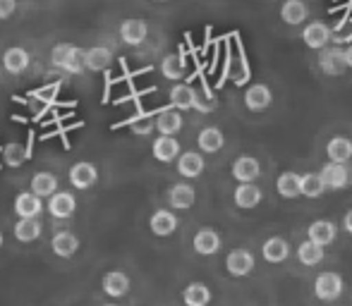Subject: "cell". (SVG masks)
<instances>
[{
	"instance_id": "cell-1",
	"label": "cell",
	"mask_w": 352,
	"mask_h": 306,
	"mask_svg": "<svg viewBox=\"0 0 352 306\" xmlns=\"http://www.w3.org/2000/svg\"><path fill=\"white\" fill-rule=\"evenodd\" d=\"M51 62L58 70H65L70 75H82L84 72V51L72 43H58L51 51Z\"/></svg>"
},
{
	"instance_id": "cell-2",
	"label": "cell",
	"mask_w": 352,
	"mask_h": 306,
	"mask_svg": "<svg viewBox=\"0 0 352 306\" xmlns=\"http://www.w3.org/2000/svg\"><path fill=\"white\" fill-rule=\"evenodd\" d=\"M343 287H345L343 278H340L338 273H333V270L319 273L314 280V294L321 302H336V299L343 294Z\"/></svg>"
},
{
	"instance_id": "cell-3",
	"label": "cell",
	"mask_w": 352,
	"mask_h": 306,
	"mask_svg": "<svg viewBox=\"0 0 352 306\" xmlns=\"http://www.w3.org/2000/svg\"><path fill=\"white\" fill-rule=\"evenodd\" d=\"M319 177H321V182H324L326 189L338 191V189H345V187L352 182V170L348 165H343V163H331L329 161L324 167H321Z\"/></svg>"
},
{
	"instance_id": "cell-4",
	"label": "cell",
	"mask_w": 352,
	"mask_h": 306,
	"mask_svg": "<svg viewBox=\"0 0 352 306\" xmlns=\"http://www.w3.org/2000/svg\"><path fill=\"white\" fill-rule=\"evenodd\" d=\"M302 41H305V46L311 48V51H324V48H329V43H331L329 24L309 22L305 29H302Z\"/></svg>"
},
{
	"instance_id": "cell-5",
	"label": "cell",
	"mask_w": 352,
	"mask_h": 306,
	"mask_svg": "<svg viewBox=\"0 0 352 306\" xmlns=\"http://www.w3.org/2000/svg\"><path fill=\"white\" fill-rule=\"evenodd\" d=\"M96 182H98V170H96L94 163L79 161L70 167V185L74 187V189H79V191L91 189Z\"/></svg>"
},
{
	"instance_id": "cell-6",
	"label": "cell",
	"mask_w": 352,
	"mask_h": 306,
	"mask_svg": "<svg viewBox=\"0 0 352 306\" xmlns=\"http://www.w3.org/2000/svg\"><path fill=\"white\" fill-rule=\"evenodd\" d=\"M254 266H256L254 256H252L247 249L230 251V254H228V259H226V268H228V273H230L232 278H247V275L254 270Z\"/></svg>"
},
{
	"instance_id": "cell-7",
	"label": "cell",
	"mask_w": 352,
	"mask_h": 306,
	"mask_svg": "<svg viewBox=\"0 0 352 306\" xmlns=\"http://www.w3.org/2000/svg\"><path fill=\"white\" fill-rule=\"evenodd\" d=\"M77 211V199H74L72 191H56V194L48 199V213L58 220H67Z\"/></svg>"
},
{
	"instance_id": "cell-8",
	"label": "cell",
	"mask_w": 352,
	"mask_h": 306,
	"mask_svg": "<svg viewBox=\"0 0 352 306\" xmlns=\"http://www.w3.org/2000/svg\"><path fill=\"white\" fill-rule=\"evenodd\" d=\"M319 67L324 75L329 77H340L348 65H345V56H343V48L333 46V48H324L319 56Z\"/></svg>"
},
{
	"instance_id": "cell-9",
	"label": "cell",
	"mask_w": 352,
	"mask_h": 306,
	"mask_svg": "<svg viewBox=\"0 0 352 306\" xmlns=\"http://www.w3.org/2000/svg\"><path fill=\"white\" fill-rule=\"evenodd\" d=\"M259 175H261V163L256 158L240 156L232 163V177L237 180V185H252Z\"/></svg>"
},
{
	"instance_id": "cell-10",
	"label": "cell",
	"mask_w": 352,
	"mask_h": 306,
	"mask_svg": "<svg viewBox=\"0 0 352 306\" xmlns=\"http://www.w3.org/2000/svg\"><path fill=\"white\" fill-rule=\"evenodd\" d=\"M195 201H197V191H195V187L187 185V182L173 185L170 189H168V204H170V209L187 211L195 206Z\"/></svg>"
},
{
	"instance_id": "cell-11",
	"label": "cell",
	"mask_w": 352,
	"mask_h": 306,
	"mask_svg": "<svg viewBox=\"0 0 352 306\" xmlns=\"http://www.w3.org/2000/svg\"><path fill=\"white\" fill-rule=\"evenodd\" d=\"M130 285H132L130 275L122 273V270H111V273H106V275H103V280H101L103 292H106L108 297H113V299L125 297V294L130 292Z\"/></svg>"
},
{
	"instance_id": "cell-12",
	"label": "cell",
	"mask_w": 352,
	"mask_h": 306,
	"mask_svg": "<svg viewBox=\"0 0 352 306\" xmlns=\"http://www.w3.org/2000/svg\"><path fill=\"white\" fill-rule=\"evenodd\" d=\"M274 103V93L266 84H252L245 91V106L250 108L252 113H261Z\"/></svg>"
},
{
	"instance_id": "cell-13",
	"label": "cell",
	"mask_w": 352,
	"mask_h": 306,
	"mask_svg": "<svg viewBox=\"0 0 352 306\" xmlns=\"http://www.w3.org/2000/svg\"><path fill=\"white\" fill-rule=\"evenodd\" d=\"M261 199H264V191H261L254 182H252V185H237L235 194H232L235 206H237V209H242V211L256 209V206L261 204Z\"/></svg>"
},
{
	"instance_id": "cell-14",
	"label": "cell",
	"mask_w": 352,
	"mask_h": 306,
	"mask_svg": "<svg viewBox=\"0 0 352 306\" xmlns=\"http://www.w3.org/2000/svg\"><path fill=\"white\" fill-rule=\"evenodd\" d=\"M177 172L185 180H195L204 172V156L197 151H185L177 156Z\"/></svg>"
},
{
	"instance_id": "cell-15",
	"label": "cell",
	"mask_w": 352,
	"mask_h": 306,
	"mask_svg": "<svg viewBox=\"0 0 352 306\" xmlns=\"http://www.w3.org/2000/svg\"><path fill=\"white\" fill-rule=\"evenodd\" d=\"M113 65V53L106 46H94L84 51V70L91 72H106Z\"/></svg>"
},
{
	"instance_id": "cell-16",
	"label": "cell",
	"mask_w": 352,
	"mask_h": 306,
	"mask_svg": "<svg viewBox=\"0 0 352 306\" xmlns=\"http://www.w3.org/2000/svg\"><path fill=\"white\" fill-rule=\"evenodd\" d=\"M14 213L22 218H38L43 213V201L38 196H34L32 191H22L14 199Z\"/></svg>"
},
{
	"instance_id": "cell-17",
	"label": "cell",
	"mask_w": 352,
	"mask_h": 306,
	"mask_svg": "<svg viewBox=\"0 0 352 306\" xmlns=\"http://www.w3.org/2000/svg\"><path fill=\"white\" fill-rule=\"evenodd\" d=\"M146 36H148V27L144 19H125L120 24V38L127 46H142Z\"/></svg>"
},
{
	"instance_id": "cell-18",
	"label": "cell",
	"mask_w": 352,
	"mask_h": 306,
	"mask_svg": "<svg viewBox=\"0 0 352 306\" xmlns=\"http://www.w3.org/2000/svg\"><path fill=\"white\" fill-rule=\"evenodd\" d=\"M195 251L199 256H213L218 254V249H221V235H218L213 228H201L199 232L195 235Z\"/></svg>"
},
{
	"instance_id": "cell-19",
	"label": "cell",
	"mask_w": 352,
	"mask_h": 306,
	"mask_svg": "<svg viewBox=\"0 0 352 306\" xmlns=\"http://www.w3.org/2000/svg\"><path fill=\"white\" fill-rule=\"evenodd\" d=\"M148 228L156 237H170L173 232L177 230V215L173 213V211H156V213L151 215V220H148Z\"/></svg>"
},
{
	"instance_id": "cell-20",
	"label": "cell",
	"mask_w": 352,
	"mask_h": 306,
	"mask_svg": "<svg viewBox=\"0 0 352 306\" xmlns=\"http://www.w3.org/2000/svg\"><path fill=\"white\" fill-rule=\"evenodd\" d=\"M151 151L158 163H173V161H177V156L182 153L180 141H177L175 137H158V139L153 141Z\"/></svg>"
},
{
	"instance_id": "cell-21",
	"label": "cell",
	"mask_w": 352,
	"mask_h": 306,
	"mask_svg": "<svg viewBox=\"0 0 352 306\" xmlns=\"http://www.w3.org/2000/svg\"><path fill=\"white\" fill-rule=\"evenodd\" d=\"M51 249H53V254L60 256V259H72L79 251V237L74 235V232H58L51 239Z\"/></svg>"
},
{
	"instance_id": "cell-22",
	"label": "cell",
	"mask_w": 352,
	"mask_h": 306,
	"mask_svg": "<svg viewBox=\"0 0 352 306\" xmlns=\"http://www.w3.org/2000/svg\"><path fill=\"white\" fill-rule=\"evenodd\" d=\"M32 194L38 196V199H51L53 194L58 191V177L53 175V172H36V175L32 177Z\"/></svg>"
},
{
	"instance_id": "cell-23",
	"label": "cell",
	"mask_w": 352,
	"mask_h": 306,
	"mask_svg": "<svg viewBox=\"0 0 352 306\" xmlns=\"http://www.w3.org/2000/svg\"><path fill=\"white\" fill-rule=\"evenodd\" d=\"M307 17H309V8L305 5V0H285L280 5V19L290 27H300Z\"/></svg>"
},
{
	"instance_id": "cell-24",
	"label": "cell",
	"mask_w": 352,
	"mask_h": 306,
	"mask_svg": "<svg viewBox=\"0 0 352 306\" xmlns=\"http://www.w3.org/2000/svg\"><path fill=\"white\" fill-rule=\"evenodd\" d=\"M3 67L10 75H22L29 67V53L22 46H12L3 53Z\"/></svg>"
},
{
	"instance_id": "cell-25",
	"label": "cell",
	"mask_w": 352,
	"mask_h": 306,
	"mask_svg": "<svg viewBox=\"0 0 352 306\" xmlns=\"http://www.w3.org/2000/svg\"><path fill=\"white\" fill-rule=\"evenodd\" d=\"M170 103H173V110H192L197 103V91L190 86V84H175L170 89Z\"/></svg>"
},
{
	"instance_id": "cell-26",
	"label": "cell",
	"mask_w": 352,
	"mask_h": 306,
	"mask_svg": "<svg viewBox=\"0 0 352 306\" xmlns=\"http://www.w3.org/2000/svg\"><path fill=\"white\" fill-rule=\"evenodd\" d=\"M261 254L269 263H283V261L290 256V244L283 237H269L261 246Z\"/></svg>"
},
{
	"instance_id": "cell-27",
	"label": "cell",
	"mask_w": 352,
	"mask_h": 306,
	"mask_svg": "<svg viewBox=\"0 0 352 306\" xmlns=\"http://www.w3.org/2000/svg\"><path fill=\"white\" fill-rule=\"evenodd\" d=\"M185 306H209L211 304V290L206 283H190L182 292Z\"/></svg>"
},
{
	"instance_id": "cell-28",
	"label": "cell",
	"mask_w": 352,
	"mask_h": 306,
	"mask_svg": "<svg viewBox=\"0 0 352 306\" xmlns=\"http://www.w3.org/2000/svg\"><path fill=\"white\" fill-rule=\"evenodd\" d=\"M153 127H156L161 137H173L182 130V115L177 110H163L161 115L153 120Z\"/></svg>"
},
{
	"instance_id": "cell-29",
	"label": "cell",
	"mask_w": 352,
	"mask_h": 306,
	"mask_svg": "<svg viewBox=\"0 0 352 306\" xmlns=\"http://www.w3.org/2000/svg\"><path fill=\"white\" fill-rule=\"evenodd\" d=\"M326 153H329L331 163H343V165H348V161L352 158V141L348 137H333V139L326 144Z\"/></svg>"
},
{
	"instance_id": "cell-30",
	"label": "cell",
	"mask_w": 352,
	"mask_h": 306,
	"mask_svg": "<svg viewBox=\"0 0 352 306\" xmlns=\"http://www.w3.org/2000/svg\"><path fill=\"white\" fill-rule=\"evenodd\" d=\"M307 235H309V242H314V244L329 246L336 239V225L331 220H314L309 225V230H307Z\"/></svg>"
},
{
	"instance_id": "cell-31",
	"label": "cell",
	"mask_w": 352,
	"mask_h": 306,
	"mask_svg": "<svg viewBox=\"0 0 352 306\" xmlns=\"http://www.w3.org/2000/svg\"><path fill=\"white\" fill-rule=\"evenodd\" d=\"M197 144L204 153H218L226 146V137H223V132L218 127H204L199 132V137H197Z\"/></svg>"
},
{
	"instance_id": "cell-32",
	"label": "cell",
	"mask_w": 352,
	"mask_h": 306,
	"mask_svg": "<svg viewBox=\"0 0 352 306\" xmlns=\"http://www.w3.org/2000/svg\"><path fill=\"white\" fill-rule=\"evenodd\" d=\"M41 220L38 218H22L17 220V225H14V237H17L22 244H29V242H36L38 237H41Z\"/></svg>"
},
{
	"instance_id": "cell-33",
	"label": "cell",
	"mask_w": 352,
	"mask_h": 306,
	"mask_svg": "<svg viewBox=\"0 0 352 306\" xmlns=\"http://www.w3.org/2000/svg\"><path fill=\"white\" fill-rule=\"evenodd\" d=\"M300 180L302 177L297 172H280V177L276 180V189L283 199H297L300 196Z\"/></svg>"
},
{
	"instance_id": "cell-34",
	"label": "cell",
	"mask_w": 352,
	"mask_h": 306,
	"mask_svg": "<svg viewBox=\"0 0 352 306\" xmlns=\"http://www.w3.org/2000/svg\"><path fill=\"white\" fill-rule=\"evenodd\" d=\"M324 246L314 244V242H302L300 246H297V259H300L302 266H319L321 261H324Z\"/></svg>"
},
{
	"instance_id": "cell-35",
	"label": "cell",
	"mask_w": 352,
	"mask_h": 306,
	"mask_svg": "<svg viewBox=\"0 0 352 306\" xmlns=\"http://www.w3.org/2000/svg\"><path fill=\"white\" fill-rule=\"evenodd\" d=\"M324 191H326V187H324V182H321V177L316 175V172H307V175H302L300 196H307V199H319Z\"/></svg>"
},
{
	"instance_id": "cell-36",
	"label": "cell",
	"mask_w": 352,
	"mask_h": 306,
	"mask_svg": "<svg viewBox=\"0 0 352 306\" xmlns=\"http://www.w3.org/2000/svg\"><path fill=\"white\" fill-rule=\"evenodd\" d=\"M161 72H163V77L166 79H170V82H177V79H182L185 77V60H182L180 56H166L163 58V62H161Z\"/></svg>"
},
{
	"instance_id": "cell-37",
	"label": "cell",
	"mask_w": 352,
	"mask_h": 306,
	"mask_svg": "<svg viewBox=\"0 0 352 306\" xmlns=\"http://www.w3.org/2000/svg\"><path fill=\"white\" fill-rule=\"evenodd\" d=\"M352 38V24L348 22V19H343L340 24H336V29L331 32V41L336 43H345Z\"/></svg>"
},
{
	"instance_id": "cell-38",
	"label": "cell",
	"mask_w": 352,
	"mask_h": 306,
	"mask_svg": "<svg viewBox=\"0 0 352 306\" xmlns=\"http://www.w3.org/2000/svg\"><path fill=\"white\" fill-rule=\"evenodd\" d=\"M151 130H153V120L148 115H142L140 120L132 122V132H135V134H140V137L151 134Z\"/></svg>"
},
{
	"instance_id": "cell-39",
	"label": "cell",
	"mask_w": 352,
	"mask_h": 306,
	"mask_svg": "<svg viewBox=\"0 0 352 306\" xmlns=\"http://www.w3.org/2000/svg\"><path fill=\"white\" fill-rule=\"evenodd\" d=\"M17 10V0H0V19H8Z\"/></svg>"
},
{
	"instance_id": "cell-40",
	"label": "cell",
	"mask_w": 352,
	"mask_h": 306,
	"mask_svg": "<svg viewBox=\"0 0 352 306\" xmlns=\"http://www.w3.org/2000/svg\"><path fill=\"white\" fill-rule=\"evenodd\" d=\"M343 228H345V232H350L352 235V209L345 213V218H343Z\"/></svg>"
},
{
	"instance_id": "cell-41",
	"label": "cell",
	"mask_w": 352,
	"mask_h": 306,
	"mask_svg": "<svg viewBox=\"0 0 352 306\" xmlns=\"http://www.w3.org/2000/svg\"><path fill=\"white\" fill-rule=\"evenodd\" d=\"M343 56H345V65H348V70H352V43L348 48H343Z\"/></svg>"
},
{
	"instance_id": "cell-42",
	"label": "cell",
	"mask_w": 352,
	"mask_h": 306,
	"mask_svg": "<svg viewBox=\"0 0 352 306\" xmlns=\"http://www.w3.org/2000/svg\"><path fill=\"white\" fill-rule=\"evenodd\" d=\"M0 249H3V235H0Z\"/></svg>"
},
{
	"instance_id": "cell-43",
	"label": "cell",
	"mask_w": 352,
	"mask_h": 306,
	"mask_svg": "<svg viewBox=\"0 0 352 306\" xmlns=\"http://www.w3.org/2000/svg\"><path fill=\"white\" fill-rule=\"evenodd\" d=\"M158 3H166V0H158Z\"/></svg>"
},
{
	"instance_id": "cell-44",
	"label": "cell",
	"mask_w": 352,
	"mask_h": 306,
	"mask_svg": "<svg viewBox=\"0 0 352 306\" xmlns=\"http://www.w3.org/2000/svg\"><path fill=\"white\" fill-rule=\"evenodd\" d=\"M106 306H116V304H106Z\"/></svg>"
}]
</instances>
